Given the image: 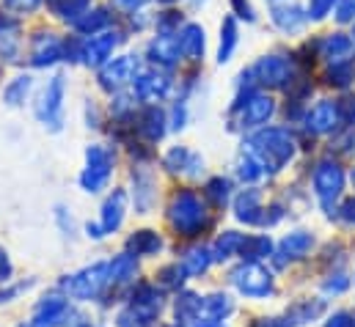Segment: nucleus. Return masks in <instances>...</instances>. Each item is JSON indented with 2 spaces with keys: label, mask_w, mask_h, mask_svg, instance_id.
<instances>
[{
  "label": "nucleus",
  "mask_w": 355,
  "mask_h": 327,
  "mask_svg": "<svg viewBox=\"0 0 355 327\" xmlns=\"http://www.w3.org/2000/svg\"><path fill=\"white\" fill-rule=\"evenodd\" d=\"M339 105L336 102H320L311 113H309V130L311 132H331L339 124Z\"/></svg>",
  "instance_id": "obj_4"
},
{
  "label": "nucleus",
  "mask_w": 355,
  "mask_h": 327,
  "mask_svg": "<svg viewBox=\"0 0 355 327\" xmlns=\"http://www.w3.org/2000/svg\"><path fill=\"white\" fill-rule=\"evenodd\" d=\"M284 247H286V253H289V256H303V253L311 247V237H309V234H303V231L289 234V237L284 240Z\"/></svg>",
  "instance_id": "obj_17"
},
{
  "label": "nucleus",
  "mask_w": 355,
  "mask_h": 327,
  "mask_svg": "<svg viewBox=\"0 0 355 327\" xmlns=\"http://www.w3.org/2000/svg\"><path fill=\"white\" fill-rule=\"evenodd\" d=\"M232 6H234V11H237L240 17H245L248 22L254 19V8H251V3H248V0H232Z\"/></svg>",
  "instance_id": "obj_25"
},
{
  "label": "nucleus",
  "mask_w": 355,
  "mask_h": 327,
  "mask_svg": "<svg viewBox=\"0 0 355 327\" xmlns=\"http://www.w3.org/2000/svg\"><path fill=\"white\" fill-rule=\"evenodd\" d=\"M179 47L187 58H198L204 53V28L198 25H184L182 36H179Z\"/></svg>",
  "instance_id": "obj_11"
},
{
  "label": "nucleus",
  "mask_w": 355,
  "mask_h": 327,
  "mask_svg": "<svg viewBox=\"0 0 355 327\" xmlns=\"http://www.w3.org/2000/svg\"><path fill=\"white\" fill-rule=\"evenodd\" d=\"M306 19H309V14H303L297 6H275V8H272V22H275L281 30H286V33L300 30V28L306 25Z\"/></svg>",
  "instance_id": "obj_6"
},
{
  "label": "nucleus",
  "mask_w": 355,
  "mask_h": 327,
  "mask_svg": "<svg viewBox=\"0 0 355 327\" xmlns=\"http://www.w3.org/2000/svg\"><path fill=\"white\" fill-rule=\"evenodd\" d=\"M257 75L267 85H284V82L289 80V61L281 58V55H267V58L259 61Z\"/></svg>",
  "instance_id": "obj_5"
},
{
  "label": "nucleus",
  "mask_w": 355,
  "mask_h": 327,
  "mask_svg": "<svg viewBox=\"0 0 355 327\" xmlns=\"http://www.w3.org/2000/svg\"><path fill=\"white\" fill-rule=\"evenodd\" d=\"M166 91H168V80L160 78V75H144V78L138 80V94H141L146 102H157Z\"/></svg>",
  "instance_id": "obj_13"
},
{
  "label": "nucleus",
  "mask_w": 355,
  "mask_h": 327,
  "mask_svg": "<svg viewBox=\"0 0 355 327\" xmlns=\"http://www.w3.org/2000/svg\"><path fill=\"white\" fill-rule=\"evenodd\" d=\"M61 96H64V78H55V80L50 82V88H47V94H44V105H42V116H55L58 110H61Z\"/></svg>",
  "instance_id": "obj_15"
},
{
  "label": "nucleus",
  "mask_w": 355,
  "mask_h": 327,
  "mask_svg": "<svg viewBox=\"0 0 355 327\" xmlns=\"http://www.w3.org/2000/svg\"><path fill=\"white\" fill-rule=\"evenodd\" d=\"M179 39L177 36H171V33H163V36H157V42H152V55H155V61H163V64H174L179 58Z\"/></svg>",
  "instance_id": "obj_12"
},
{
  "label": "nucleus",
  "mask_w": 355,
  "mask_h": 327,
  "mask_svg": "<svg viewBox=\"0 0 355 327\" xmlns=\"http://www.w3.org/2000/svg\"><path fill=\"white\" fill-rule=\"evenodd\" d=\"M234 283L240 286V292L243 294H251V297H262L270 292V275H267L262 267H257V264H248V267H243L237 275H234Z\"/></svg>",
  "instance_id": "obj_3"
},
{
  "label": "nucleus",
  "mask_w": 355,
  "mask_h": 327,
  "mask_svg": "<svg viewBox=\"0 0 355 327\" xmlns=\"http://www.w3.org/2000/svg\"><path fill=\"white\" fill-rule=\"evenodd\" d=\"M61 55V42L55 36H39L36 44H33V64L36 67H44V64H53L55 58Z\"/></svg>",
  "instance_id": "obj_9"
},
{
  "label": "nucleus",
  "mask_w": 355,
  "mask_h": 327,
  "mask_svg": "<svg viewBox=\"0 0 355 327\" xmlns=\"http://www.w3.org/2000/svg\"><path fill=\"white\" fill-rule=\"evenodd\" d=\"M243 247H248V256H265L267 250H270V242H267L265 237H259V240H248V242H243Z\"/></svg>",
  "instance_id": "obj_24"
},
{
  "label": "nucleus",
  "mask_w": 355,
  "mask_h": 327,
  "mask_svg": "<svg viewBox=\"0 0 355 327\" xmlns=\"http://www.w3.org/2000/svg\"><path fill=\"white\" fill-rule=\"evenodd\" d=\"M144 0H116V6H121V8H127V11H132V8H138Z\"/></svg>",
  "instance_id": "obj_28"
},
{
  "label": "nucleus",
  "mask_w": 355,
  "mask_h": 327,
  "mask_svg": "<svg viewBox=\"0 0 355 327\" xmlns=\"http://www.w3.org/2000/svg\"><path fill=\"white\" fill-rule=\"evenodd\" d=\"M336 17L339 22H353L355 19V0H342L339 8H336Z\"/></svg>",
  "instance_id": "obj_23"
},
{
  "label": "nucleus",
  "mask_w": 355,
  "mask_h": 327,
  "mask_svg": "<svg viewBox=\"0 0 355 327\" xmlns=\"http://www.w3.org/2000/svg\"><path fill=\"white\" fill-rule=\"evenodd\" d=\"M336 105H339V116H342V121L355 124V96H345V99L336 102Z\"/></svg>",
  "instance_id": "obj_21"
},
{
  "label": "nucleus",
  "mask_w": 355,
  "mask_h": 327,
  "mask_svg": "<svg viewBox=\"0 0 355 327\" xmlns=\"http://www.w3.org/2000/svg\"><path fill=\"white\" fill-rule=\"evenodd\" d=\"M328 327H353V322H350V317H347V314H339V317H334V319H331V325Z\"/></svg>",
  "instance_id": "obj_27"
},
{
  "label": "nucleus",
  "mask_w": 355,
  "mask_h": 327,
  "mask_svg": "<svg viewBox=\"0 0 355 327\" xmlns=\"http://www.w3.org/2000/svg\"><path fill=\"white\" fill-rule=\"evenodd\" d=\"M107 22V14L105 11H86L80 19H78V28L80 30H96V28H102Z\"/></svg>",
  "instance_id": "obj_19"
},
{
  "label": "nucleus",
  "mask_w": 355,
  "mask_h": 327,
  "mask_svg": "<svg viewBox=\"0 0 355 327\" xmlns=\"http://www.w3.org/2000/svg\"><path fill=\"white\" fill-rule=\"evenodd\" d=\"M345 218H347L350 223H355V198H353V201H347V204H345Z\"/></svg>",
  "instance_id": "obj_29"
},
{
  "label": "nucleus",
  "mask_w": 355,
  "mask_h": 327,
  "mask_svg": "<svg viewBox=\"0 0 355 327\" xmlns=\"http://www.w3.org/2000/svg\"><path fill=\"white\" fill-rule=\"evenodd\" d=\"M272 110H275V105H272L270 96H254V99H248V105H245V110H243V124H245V127L265 124L267 118L272 116Z\"/></svg>",
  "instance_id": "obj_7"
},
{
  "label": "nucleus",
  "mask_w": 355,
  "mask_h": 327,
  "mask_svg": "<svg viewBox=\"0 0 355 327\" xmlns=\"http://www.w3.org/2000/svg\"><path fill=\"white\" fill-rule=\"evenodd\" d=\"M320 47H322V55L336 64V61L350 58V53H353V39L345 36V33H331V36H325V42H322Z\"/></svg>",
  "instance_id": "obj_8"
},
{
  "label": "nucleus",
  "mask_w": 355,
  "mask_h": 327,
  "mask_svg": "<svg viewBox=\"0 0 355 327\" xmlns=\"http://www.w3.org/2000/svg\"><path fill=\"white\" fill-rule=\"evenodd\" d=\"M328 78H331V82H334V85H347V82L355 78V67L350 64V61H336Z\"/></svg>",
  "instance_id": "obj_18"
},
{
  "label": "nucleus",
  "mask_w": 355,
  "mask_h": 327,
  "mask_svg": "<svg viewBox=\"0 0 355 327\" xmlns=\"http://www.w3.org/2000/svg\"><path fill=\"white\" fill-rule=\"evenodd\" d=\"M353 182H355V170H353Z\"/></svg>",
  "instance_id": "obj_31"
},
{
  "label": "nucleus",
  "mask_w": 355,
  "mask_h": 327,
  "mask_svg": "<svg viewBox=\"0 0 355 327\" xmlns=\"http://www.w3.org/2000/svg\"><path fill=\"white\" fill-rule=\"evenodd\" d=\"M342 184H345V173H342L339 165L336 163L317 165V170H314V190H317V195H320L325 204H331L334 198H339Z\"/></svg>",
  "instance_id": "obj_2"
},
{
  "label": "nucleus",
  "mask_w": 355,
  "mask_h": 327,
  "mask_svg": "<svg viewBox=\"0 0 355 327\" xmlns=\"http://www.w3.org/2000/svg\"><path fill=\"white\" fill-rule=\"evenodd\" d=\"M116 33H102V36H94L89 44H86V61L89 64H102L110 53H113V47H116Z\"/></svg>",
  "instance_id": "obj_10"
},
{
  "label": "nucleus",
  "mask_w": 355,
  "mask_h": 327,
  "mask_svg": "<svg viewBox=\"0 0 355 327\" xmlns=\"http://www.w3.org/2000/svg\"><path fill=\"white\" fill-rule=\"evenodd\" d=\"M28 85H31V80H28V78H19V80H17L14 85H11V88H8V91H6L8 102H11V105H17V99H19V96L28 91Z\"/></svg>",
  "instance_id": "obj_22"
},
{
  "label": "nucleus",
  "mask_w": 355,
  "mask_h": 327,
  "mask_svg": "<svg viewBox=\"0 0 355 327\" xmlns=\"http://www.w3.org/2000/svg\"><path fill=\"white\" fill-rule=\"evenodd\" d=\"M254 146L257 149L251 154H257L262 160V165H272V170L281 168L295 154V143H292L289 132H284V130H267L254 141Z\"/></svg>",
  "instance_id": "obj_1"
},
{
  "label": "nucleus",
  "mask_w": 355,
  "mask_h": 327,
  "mask_svg": "<svg viewBox=\"0 0 355 327\" xmlns=\"http://www.w3.org/2000/svg\"><path fill=\"white\" fill-rule=\"evenodd\" d=\"M331 8H334V0H311L309 3V17L311 19H322Z\"/></svg>",
  "instance_id": "obj_20"
},
{
  "label": "nucleus",
  "mask_w": 355,
  "mask_h": 327,
  "mask_svg": "<svg viewBox=\"0 0 355 327\" xmlns=\"http://www.w3.org/2000/svg\"><path fill=\"white\" fill-rule=\"evenodd\" d=\"M234 44H237V22L229 17V19H223V28H220V64L229 61Z\"/></svg>",
  "instance_id": "obj_16"
},
{
  "label": "nucleus",
  "mask_w": 355,
  "mask_h": 327,
  "mask_svg": "<svg viewBox=\"0 0 355 327\" xmlns=\"http://www.w3.org/2000/svg\"><path fill=\"white\" fill-rule=\"evenodd\" d=\"M132 69H135V61L127 55V58H119V61H113L107 69H105V82L107 85H119V82H127L130 80V75H132Z\"/></svg>",
  "instance_id": "obj_14"
},
{
  "label": "nucleus",
  "mask_w": 355,
  "mask_h": 327,
  "mask_svg": "<svg viewBox=\"0 0 355 327\" xmlns=\"http://www.w3.org/2000/svg\"><path fill=\"white\" fill-rule=\"evenodd\" d=\"M163 3H171V0H163Z\"/></svg>",
  "instance_id": "obj_30"
},
{
  "label": "nucleus",
  "mask_w": 355,
  "mask_h": 327,
  "mask_svg": "<svg viewBox=\"0 0 355 327\" xmlns=\"http://www.w3.org/2000/svg\"><path fill=\"white\" fill-rule=\"evenodd\" d=\"M6 6L14 11H33L39 6V0H6Z\"/></svg>",
  "instance_id": "obj_26"
}]
</instances>
